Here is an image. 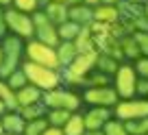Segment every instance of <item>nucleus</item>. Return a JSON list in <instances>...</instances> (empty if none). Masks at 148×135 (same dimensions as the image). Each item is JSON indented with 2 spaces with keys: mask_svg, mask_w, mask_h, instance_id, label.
Masks as SVG:
<instances>
[{
  "mask_svg": "<svg viewBox=\"0 0 148 135\" xmlns=\"http://www.w3.org/2000/svg\"><path fill=\"white\" fill-rule=\"evenodd\" d=\"M26 74L28 83L39 87L42 92H52V89L61 87V74L59 70H52V68H46V65H37V63H31V61H24L20 65Z\"/></svg>",
  "mask_w": 148,
  "mask_h": 135,
  "instance_id": "1",
  "label": "nucleus"
},
{
  "mask_svg": "<svg viewBox=\"0 0 148 135\" xmlns=\"http://www.w3.org/2000/svg\"><path fill=\"white\" fill-rule=\"evenodd\" d=\"M0 46H2V52H5V63H2V68H0V79H5L11 74V72H15L20 68V59H22L24 55V39L18 37V35H7L2 42H0Z\"/></svg>",
  "mask_w": 148,
  "mask_h": 135,
  "instance_id": "2",
  "label": "nucleus"
},
{
  "mask_svg": "<svg viewBox=\"0 0 148 135\" xmlns=\"http://www.w3.org/2000/svg\"><path fill=\"white\" fill-rule=\"evenodd\" d=\"M42 103L46 105V109H65V111H70V113H76V109L83 103V96L74 94L72 89L57 87V89H52V92H44Z\"/></svg>",
  "mask_w": 148,
  "mask_h": 135,
  "instance_id": "3",
  "label": "nucleus"
},
{
  "mask_svg": "<svg viewBox=\"0 0 148 135\" xmlns=\"http://www.w3.org/2000/svg\"><path fill=\"white\" fill-rule=\"evenodd\" d=\"M24 55H26V61L37 65H46V68H52V70H59V57H57V48H50L46 44L37 42V39H28L26 46H24Z\"/></svg>",
  "mask_w": 148,
  "mask_h": 135,
  "instance_id": "4",
  "label": "nucleus"
},
{
  "mask_svg": "<svg viewBox=\"0 0 148 135\" xmlns=\"http://www.w3.org/2000/svg\"><path fill=\"white\" fill-rule=\"evenodd\" d=\"M5 20H7V28H9L11 35H18L22 39L35 37V24H33V18L28 13H22V11L9 7V9H5Z\"/></svg>",
  "mask_w": 148,
  "mask_h": 135,
  "instance_id": "5",
  "label": "nucleus"
},
{
  "mask_svg": "<svg viewBox=\"0 0 148 135\" xmlns=\"http://www.w3.org/2000/svg\"><path fill=\"white\" fill-rule=\"evenodd\" d=\"M137 72L131 63H120L118 72L113 74V89L118 92L120 100L135 98V85H137Z\"/></svg>",
  "mask_w": 148,
  "mask_h": 135,
  "instance_id": "6",
  "label": "nucleus"
},
{
  "mask_svg": "<svg viewBox=\"0 0 148 135\" xmlns=\"http://www.w3.org/2000/svg\"><path fill=\"white\" fill-rule=\"evenodd\" d=\"M31 18H33V24H35V39H37V42L46 44V46H50V48L59 46V44H61L59 26L52 24L44 11H35Z\"/></svg>",
  "mask_w": 148,
  "mask_h": 135,
  "instance_id": "7",
  "label": "nucleus"
},
{
  "mask_svg": "<svg viewBox=\"0 0 148 135\" xmlns=\"http://www.w3.org/2000/svg\"><path fill=\"white\" fill-rule=\"evenodd\" d=\"M113 118L122 122L139 120V118H148V98H129V100H120L113 107Z\"/></svg>",
  "mask_w": 148,
  "mask_h": 135,
  "instance_id": "8",
  "label": "nucleus"
},
{
  "mask_svg": "<svg viewBox=\"0 0 148 135\" xmlns=\"http://www.w3.org/2000/svg\"><path fill=\"white\" fill-rule=\"evenodd\" d=\"M83 103L92 105V107L113 109L120 103V96H118V92L113 89V85H109V87H87L83 92Z\"/></svg>",
  "mask_w": 148,
  "mask_h": 135,
  "instance_id": "9",
  "label": "nucleus"
},
{
  "mask_svg": "<svg viewBox=\"0 0 148 135\" xmlns=\"http://www.w3.org/2000/svg\"><path fill=\"white\" fill-rule=\"evenodd\" d=\"M94 42H96L98 55H107V57H111V59H116V61H120V63H122L124 55H122L120 42H118L111 33H107V35H94Z\"/></svg>",
  "mask_w": 148,
  "mask_h": 135,
  "instance_id": "10",
  "label": "nucleus"
},
{
  "mask_svg": "<svg viewBox=\"0 0 148 135\" xmlns=\"http://www.w3.org/2000/svg\"><path fill=\"white\" fill-rule=\"evenodd\" d=\"M113 118V109L107 107H92L87 113L83 116L85 120V129L87 131H102V126Z\"/></svg>",
  "mask_w": 148,
  "mask_h": 135,
  "instance_id": "11",
  "label": "nucleus"
},
{
  "mask_svg": "<svg viewBox=\"0 0 148 135\" xmlns=\"http://www.w3.org/2000/svg\"><path fill=\"white\" fill-rule=\"evenodd\" d=\"M44 13L48 15V20H50L52 24H57V26H61V24H65L70 20V7L65 5V2H48L46 7H44Z\"/></svg>",
  "mask_w": 148,
  "mask_h": 135,
  "instance_id": "12",
  "label": "nucleus"
},
{
  "mask_svg": "<svg viewBox=\"0 0 148 135\" xmlns=\"http://www.w3.org/2000/svg\"><path fill=\"white\" fill-rule=\"evenodd\" d=\"M0 122H2V129H5V133H11V135H24L26 120L20 116V111H7L5 116L0 118Z\"/></svg>",
  "mask_w": 148,
  "mask_h": 135,
  "instance_id": "13",
  "label": "nucleus"
},
{
  "mask_svg": "<svg viewBox=\"0 0 148 135\" xmlns=\"http://www.w3.org/2000/svg\"><path fill=\"white\" fill-rule=\"evenodd\" d=\"M94 22H100V24H109L113 26L116 22H120V11H118L116 5H98L94 9Z\"/></svg>",
  "mask_w": 148,
  "mask_h": 135,
  "instance_id": "14",
  "label": "nucleus"
},
{
  "mask_svg": "<svg viewBox=\"0 0 148 135\" xmlns=\"http://www.w3.org/2000/svg\"><path fill=\"white\" fill-rule=\"evenodd\" d=\"M15 96H18V105H20V109H22V107H28V105L42 103L44 92H42L39 87H35V85H31V83H28L26 87L18 89V92H15Z\"/></svg>",
  "mask_w": 148,
  "mask_h": 135,
  "instance_id": "15",
  "label": "nucleus"
},
{
  "mask_svg": "<svg viewBox=\"0 0 148 135\" xmlns=\"http://www.w3.org/2000/svg\"><path fill=\"white\" fill-rule=\"evenodd\" d=\"M70 20L76 22L79 26H89L94 22V9L87 5H76L70 7Z\"/></svg>",
  "mask_w": 148,
  "mask_h": 135,
  "instance_id": "16",
  "label": "nucleus"
},
{
  "mask_svg": "<svg viewBox=\"0 0 148 135\" xmlns=\"http://www.w3.org/2000/svg\"><path fill=\"white\" fill-rule=\"evenodd\" d=\"M74 46H76V50L81 52H92L96 50V42H94V33L89 26H83L81 28V33L76 35V39H74Z\"/></svg>",
  "mask_w": 148,
  "mask_h": 135,
  "instance_id": "17",
  "label": "nucleus"
},
{
  "mask_svg": "<svg viewBox=\"0 0 148 135\" xmlns=\"http://www.w3.org/2000/svg\"><path fill=\"white\" fill-rule=\"evenodd\" d=\"M57 57H59L61 68H68V65L79 57V50H76L74 42H61L59 46H57Z\"/></svg>",
  "mask_w": 148,
  "mask_h": 135,
  "instance_id": "18",
  "label": "nucleus"
},
{
  "mask_svg": "<svg viewBox=\"0 0 148 135\" xmlns=\"http://www.w3.org/2000/svg\"><path fill=\"white\" fill-rule=\"evenodd\" d=\"M0 100L5 103L7 111H20L18 96H15V92L9 87V83H7L5 79H0Z\"/></svg>",
  "mask_w": 148,
  "mask_h": 135,
  "instance_id": "19",
  "label": "nucleus"
},
{
  "mask_svg": "<svg viewBox=\"0 0 148 135\" xmlns=\"http://www.w3.org/2000/svg\"><path fill=\"white\" fill-rule=\"evenodd\" d=\"M85 131L87 129H85V120L81 113H72L63 126V135H85Z\"/></svg>",
  "mask_w": 148,
  "mask_h": 135,
  "instance_id": "20",
  "label": "nucleus"
},
{
  "mask_svg": "<svg viewBox=\"0 0 148 135\" xmlns=\"http://www.w3.org/2000/svg\"><path fill=\"white\" fill-rule=\"evenodd\" d=\"M46 113H48V109H46L44 103H35V105H28V107L20 109V116H22L26 122L37 120V118H46Z\"/></svg>",
  "mask_w": 148,
  "mask_h": 135,
  "instance_id": "21",
  "label": "nucleus"
},
{
  "mask_svg": "<svg viewBox=\"0 0 148 135\" xmlns=\"http://www.w3.org/2000/svg\"><path fill=\"white\" fill-rule=\"evenodd\" d=\"M118 68H120V61L111 59V57H107V55H98V61H96L98 72H102V74H107V76H113L118 72Z\"/></svg>",
  "mask_w": 148,
  "mask_h": 135,
  "instance_id": "22",
  "label": "nucleus"
},
{
  "mask_svg": "<svg viewBox=\"0 0 148 135\" xmlns=\"http://www.w3.org/2000/svg\"><path fill=\"white\" fill-rule=\"evenodd\" d=\"M120 48H122V55H124V59H139L142 57V52H139V46L137 42H135L133 35H129V37L120 39Z\"/></svg>",
  "mask_w": 148,
  "mask_h": 135,
  "instance_id": "23",
  "label": "nucleus"
},
{
  "mask_svg": "<svg viewBox=\"0 0 148 135\" xmlns=\"http://www.w3.org/2000/svg\"><path fill=\"white\" fill-rule=\"evenodd\" d=\"M70 116H72V113L65 111V109H48V113H46L48 124L50 126H59V129L65 126V122L70 120Z\"/></svg>",
  "mask_w": 148,
  "mask_h": 135,
  "instance_id": "24",
  "label": "nucleus"
},
{
  "mask_svg": "<svg viewBox=\"0 0 148 135\" xmlns=\"http://www.w3.org/2000/svg\"><path fill=\"white\" fill-rule=\"evenodd\" d=\"M81 28H83V26H79V24L72 22V20H68L65 24H61V26H59V37H61V42H74V39H76V35L81 33Z\"/></svg>",
  "mask_w": 148,
  "mask_h": 135,
  "instance_id": "25",
  "label": "nucleus"
},
{
  "mask_svg": "<svg viewBox=\"0 0 148 135\" xmlns=\"http://www.w3.org/2000/svg\"><path fill=\"white\" fill-rule=\"evenodd\" d=\"M111 83H113V76H107V74H102V72H98V70H94L92 74L87 76V81H85L87 87H109Z\"/></svg>",
  "mask_w": 148,
  "mask_h": 135,
  "instance_id": "26",
  "label": "nucleus"
},
{
  "mask_svg": "<svg viewBox=\"0 0 148 135\" xmlns=\"http://www.w3.org/2000/svg\"><path fill=\"white\" fill-rule=\"evenodd\" d=\"M7 83H9V87L13 89V92H18V89H22V87L28 85V79H26V74H24L22 68H18L15 72H11V74L7 76Z\"/></svg>",
  "mask_w": 148,
  "mask_h": 135,
  "instance_id": "27",
  "label": "nucleus"
},
{
  "mask_svg": "<svg viewBox=\"0 0 148 135\" xmlns=\"http://www.w3.org/2000/svg\"><path fill=\"white\" fill-rule=\"evenodd\" d=\"M102 133H105V135H129V131H126V124L122 120L111 118V120L102 126Z\"/></svg>",
  "mask_w": 148,
  "mask_h": 135,
  "instance_id": "28",
  "label": "nucleus"
},
{
  "mask_svg": "<svg viewBox=\"0 0 148 135\" xmlns=\"http://www.w3.org/2000/svg\"><path fill=\"white\" fill-rule=\"evenodd\" d=\"M48 118H37V120L26 122V129H24V135H42L44 131L48 129Z\"/></svg>",
  "mask_w": 148,
  "mask_h": 135,
  "instance_id": "29",
  "label": "nucleus"
},
{
  "mask_svg": "<svg viewBox=\"0 0 148 135\" xmlns=\"http://www.w3.org/2000/svg\"><path fill=\"white\" fill-rule=\"evenodd\" d=\"M129 135H148V118H139V120L124 122Z\"/></svg>",
  "mask_w": 148,
  "mask_h": 135,
  "instance_id": "30",
  "label": "nucleus"
},
{
  "mask_svg": "<svg viewBox=\"0 0 148 135\" xmlns=\"http://www.w3.org/2000/svg\"><path fill=\"white\" fill-rule=\"evenodd\" d=\"M39 0H13V9L22 11V13H28L33 15L35 11H39Z\"/></svg>",
  "mask_w": 148,
  "mask_h": 135,
  "instance_id": "31",
  "label": "nucleus"
},
{
  "mask_svg": "<svg viewBox=\"0 0 148 135\" xmlns=\"http://www.w3.org/2000/svg\"><path fill=\"white\" fill-rule=\"evenodd\" d=\"M133 68H135V72H137V76L148 79V57H139V59H135Z\"/></svg>",
  "mask_w": 148,
  "mask_h": 135,
  "instance_id": "32",
  "label": "nucleus"
},
{
  "mask_svg": "<svg viewBox=\"0 0 148 135\" xmlns=\"http://www.w3.org/2000/svg\"><path fill=\"white\" fill-rule=\"evenodd\" d=\"M133 37H135V42H137V46H139L142 57H148V33H135Z\"/></svg>",
  "mask_w": 148,
  "mask_h": 135,
  "instance_id": "33",
  "label": "nucleus"
},
{
  "mask_svg": "<svg viewBox=\"0 0 148 135\" xmlns=\"http://www.w3.org/2000/svg\"><path fill=\"white\" fill-rule=\"evenodd\" d=\"M135 94L137 98H148V79H137V85H135Z\"/></svg>",
  "mask_w": 148,
  "mask_h": 135,
  "instance_id": "34",
  "label": "nucleus"
},
{
  "mask_svg": "<svg viewBox=\"0 0 148 135\" xmlns=\"http://www.w3.org/2000/svg\"><path fill=\"white\" fill-rule=\"evenodd\" d=\"M9 35V28H7V20H5V11L0 9V42Z\"/></svg>",
  "mask_w": 148,
  "mask_h": 135,
  "instance_id": "35",
  "label": "nucleus"
},
{
  "mask_svg": "<svg viewBox=\"0 0 148 135\" xmlns=\"http://www.w3.org/2000/svg\"><path fill=\"white\" fill-rule=\"evenodd\" d=\"M42 135H63V129H59V126H48Z\"/></svg>",
  "mask_w": 148,
  "mask_h": 135,
  "instance_id": "36",
  "label": "nucleus"
},
{
  "mask_svg": "<svg viewBox=\"0 0 148 135\" xmlns=\"http://www.w3.org/2000/svg\"><path fill=\"white\" fill-rule=\"evenodd\" d=\"M83 5H87V7H92V9H96L98 5H102V0H83Z\"/></svg>",
  "mask_w": 148,
  "mask_h": 135,
  "instance_id": "37",
  "label": "nucleus"
},
{
  "mask_svg": "<svg viewBox=\"0 0 148 135\" xmlns=\"http://www.w3.org/2000/svg\"><path fill=\"white\" fill-rule=\"evenodd\" d=\"M68 7H76V5H83V0H65Z\"/></svg>",
  "mask_w": 148,
  "mask_h": 135,
  "instance_id": "38",
  "label": "nucleus"
},
{
  "mask_svg": "<svg viewBox=\"0 0 148 135\" xmlns=\"http://www.w3.org/2000/svg\"><path fill=\"white\" fill-rule=\"evenodd\" d=\"M5 113H7V107H5V103H2V100H0V118L5 116Z\"/></svg>",
  "mask_w": 148,
  "mask_h": 135,
  "instance_id": "39",
  "label": "nucleus"
},
{
  "mask_svg": "<svg viewBox=\"0 0 148 135\" xmlns=\"http://www.w3.org/2000/svg\"><path fill=\"white\" fill-rule=\"evenodd\" d=\"M85 135H105L102 131H85Z\"/></svg>",
  "mask_w": 148,
  "mask_h": 135,
  "instance_id": "40",
  "label": "nucleus"
},
{
  "mask_svg": "<svg viewBox=\"0 0 148 135\" xmlns=\"http://www.w3.org/2000/svg\"><path fill=\"white\" fill-rule=\"evenodd\" d=\"M9 5H13V0H0V7H9Z\"/></svg>",
  "mask_w": 148,
  "mask_h": 135,
  "instance_id": "41",
  "label": "nucleus"
},
{
  "mask_svg": "<svg viewBox=\"0 0 148 135\" xmlns=\"http://www.w3.org/2000/svg\"><path fill=\"white\" fill-rule=\"evenodd\" d=\"M2 63H5V52H2V46H0V68H2Z\"/></svg>",
  "mask_w": 148,
  "mask_h": 135,
  "instance_id": "42",
  "label": "nucleus"
},
{
  "mask_svg": "<svg viewBox=\"0 0 148 135\" xmlns=\"http://www.w3.org/2000/svg\"><path fill=\"white\" fill-rule=\"evenodd\" d=\"M102 2H105V5H118L120 0H102Z\"/></svg>",
  "mask_w": 148,
  "mask_h": 135,
  "instance_id": "43",
  "label": "nucleus"
},
{
  "mask_svg": "<svg viewBox=\"0 0 148 135\" xmlns=\"http://www.w3.org/2000/svg\"><path fill=\"white\" fill-rule=\"evenodd\" d=\"M129 2H135V5H146L148 0H129Z\"/></svg>",
  "mask_w": 148,
  "mask_h": 135,
  "instance_id": "44",
  "label": "nucleus"
},
{
  "mask_svg": "<svg viewBox=\"0 0 148 135\" xmlns=\"http://www.w3.org/2000/svg\"><path fill=\"white\" fill-rule=\"evenodd\" d=\"M48 2H50V0H39V5H44V7H46Z\"/></svg>",
  "mask_w": 148,
  "mask_h": 135,
  "instance_id": "45",
  "label": "nucleus"
},
{
  "mask_svg": "<svg viewBox=\"0 0 148 135\" xmlns=\"http://www.w3.org/2000/svg\"><path fill=\"white\" fill-rule=\"evenodd\" d=\"M0 135H5V129H2V122H0Z\"/></svg>",
  "mask_w": 148,
  "mask_h": 135,
  "instance_id": "46",
  "label": "nucleus"
},
{
  "mask_svg": "<svg viewBox=\"0 0 148 135\" xmlns=\"http://www.w3.org/2000/svg\"><path fill=\"white\" fill-rule=\"evenodd\" d=\"M144 9H146V15H148V2H146V5H144Z\"/></svg>",
  "mask_w": 148,
  "mask_h": 135,
  "instance_id": "47",
  "label": "nucleus"
},
{
  "mask_svg": "<svg viewBox=\"0 0 148 135\" xmlns=\"http://www.w3.org/2000/svg\"><path fill=\"white\" fill-rule=\"evenodd\" d=\"M52 2H65V0H52Z\"/></svg>",
  "mask_w": 148,
  "mask_h": 135,
  "instance_id": "48",
  "label": "nucleus"
},
{
  "mask_svg": "<svg viewBox=\"0 0 148 135\" xmlns=\"http://www.w3.org/2000/svg\"><path fill=\"white\" fill-rule=\"evenodd\" d=\"M5 135H11V133H5Z\"/></svg>",
  "mask_w": 148,
  "mask_h": 135,
  "instance_id": "49",
  "label": "nucleus"
}]
</instances>
